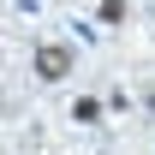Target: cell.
Masks as SVG:
<instances>
[{"instance_id": "obj_2", "label": "cell", "mask_w": 155, "mask_h": 155, "mask_svg": "<svg viewBox=\"0 0 155 155\" xmlns=\"http://www.w3.org/2000/svg\"><path fill=\"white\" fill-rule=\"evenodd\" d=\"M72 119H78V125H96V119H101V101L96 96H78L72 101Z\"/></svg>"}, {"instance_id": "obj_3", "label": "cell", "mask_w": 155, "mask_h": 155, "mask_svg": "<svg viewBox=\"0 0 155 155\" xmlns=\"http://www.w3.org/2000/svg\"><path fill=\"white\" fill-rule=\"evenodd\" d=\"M96 18H101V24H125V0H101Z\"/></svg>"}, {"instance_id": "obj_1", "label": "cell", "mask_w": 155, "mask_h": 155, "mask_svg": "<svg viewBox=\"0 0 155 155\" xmlns=\"http://www.w3.org/2000/svg\"><path fill=\"white\" fill-rule=\"evenodd\" d=\"M30 72H36V84H66L72 78V48L66 42H42L30 54Z\"/></svg>"}, {"instance_id": "obj_4", "label": "cell", "mask_w": 155, "mask_h": 155, "mask_svg": "<svg viewBox=\"0 0 155 155\" xmlns=\"http://www.w3.org/2000/svg\"><path fill=\"white\" fill-rule=\"evenodd\" d=\"M143 107H149V119H155V90H149V96H143Z\"/></svg>"}]
</instances>
